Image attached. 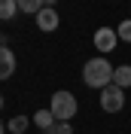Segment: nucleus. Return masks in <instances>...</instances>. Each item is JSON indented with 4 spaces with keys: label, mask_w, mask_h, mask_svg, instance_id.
<instances>
[{
    "label": "nucleus",
    "mask_w": 131,
    "mask_h": 134,
    "mask_svg": "<svg viewBox=\"0 0 131 134\" xmlns=\"http://www.w3.org/2000/svg\"><path fill=\"white\" fill-rule=\"evenodd\" d=\"M3 131H6V125H3V122H0V134H3Z\"/></svg>",
    "instance_id": "15"
},
{
    "label": "nucleus",
    "mask_w": 131,
    "mask_h": 134,
    "mask_svg": "<svg viewBox=\"0 0 131 134\" xmlns=\"http://www.w3.org/2000/svg\"><path fill=\"white\" fill-rule=\"evenodd\" d=\"M15 3H18V12H31V15H37V12L46 6L43 0H15Z\"/></svg>",
    "instance_id": "9"
},
{
    "label": "nucleus",
    "mask_w": 131,
    "mask_h": 134,
    "mask_svg": "<svg viewBox=\"0 0 131 134\" xmlns=\"http://www.w3.org/2000/svg\"><path fill=\"white\" fill-rule=\"evenodd\" d=\"M0 107H3V94H0Z\"/></svg>",
    "instance_id": "16"
},
{
    "label": "nucleus",
    "mask_w": 131,
    "mask_h": 134,
    "mask_svg": "<svg viewBox=\"0 0 131 134\" xmlns=\"http://www.w3.org/2000/svg\"><path fill=\"white\" fill-rule=\"evenodd\" d=\"M113 70L116 67L107 58H89L82 64V79L89 88H107V85H113Z\"/></svg>",
    "instance_id": "1"
},
{
    "label": "nucleus",
    "mask_w": 131,
    "mask_h": 134,
    "mask_svg": "<svg viewBox=\"0 0 131 134\" xmlns=\"http://www.w3.org/2000/svg\"><path fill=\"white\" fill-rule=\"evenodd\" d=\"M55 122H58V119L52 116V110H37V113H34V125H37V128H43V131L55 128Z\"/></svg>",
    "instance_id": "8"
},
{
    "label": "nucleus",
    "mask_w": 131,
    "mask_h": 134,
    "mask_svg": "<svg viewBox=\"0 0 131 134\" xmlns=\"http://www.w3.org/2000/svg\"><path fill=\"white\" fill-rule=\"evenodd\" d=\"M43 3H46V6H55V3H58V0H43Z\"/></svg>",
    "instance_id": "14"
},
{
    "label": "nucleus",
    "mask_w": 131,
    "mask_h": 134,
    "mask_svg": "<svg viewBox=\"0 0 131 134\" xmlns=\"http://www.w3.org/2000/svg\"><path fill=\"white\" fill-rule=\"evenodd\" d=\"M101 107H104L107 113H119V110L125 107V92L119 88V85H107V88H101Z\"/></svg>",
    "instance_id": "3"
},
{
    "label": "nucleus",
    "mask_w": 131,
    "mask_h": 134,
    "mask_svg": "<svg viewBox=\"0 0 131 134\" xmlns=\"http://www.w3.org/2000/svg\"><path fill=\"white\" fill-rule=\"evenodd\" d=\"M28 128V116H15V119H9V131L12 134H21Z\"/></svg>",
    "instance_id": "11"
},
{
    "label": "nucleus",
    "mask_w": 131,
    "mask_h": 134,
    "mask_svg": "<svg viewBox=\"0 0 131 134\" xmlns=\"http://www.w3.org/2000/svg\"><path fill=\"white\" fill-rule=\"evenodd\" d=\"M116 43H119V34L113 27H98L95 31V49L98 52H113Z\"/></svg>",
    "instance_id": "5"
},
{
    "label": "nucleus",
    "mask_w": 131,
    "mask_h": 134,
    "mask_svg": "<svg viewBox=\"0 0 131 134\" xmlns=\"http://www.w3.org/2000/svg\"><path fill=\"white\" fill-rule=\"evenodd\" d=\"M15 12H18V3H15V0H0V18H3V21H9Z\"/></svg>",
    "instance_id": "10"
},
{
    "label": "nucleus",
    "mask_w": 131,
    "mask_h": 134,
    "mask_svg": "<svg viewBox=\"0 0 131 134\" xmlns=\"http://www.w3.org/2000/svg\"><path fill=\"white\" fill-rule=\"evenodd\" d=\"M12 73H15V55L9 46L0 43V79H9Z\"/></svg>",
    "instance_id": "6"
},
{
    "label": "nucleus",
    "mask_w": 131,
    "mask_h": 134,
    "mask_svg": "<svg viewBox=\"0 0 131 134\" xmlns=\"http://www.w3.org/2000/svg\"><path fill=\"white\" fill-rule=\"evenodd\" d=\"M55 134H73L70 122H55Z\"/></svg>",
    "instance_id": "13"
},
{
    "label": "nucleus",
    "mask_w": 131,
    "mask_h": 134,
    "mask_svg": "<svg viewBox=\"0 0 131 134\" xmlns=\"http://www.w3.org/2000/svg\"><path fill=\"white\" fill-rule=\"evenodd\" d=\"M113 85H119V88H131V64H122L113 70Z\"/></svg>",
    "instance_id": "7"
},
{
    "label": "nucleus",
    "mask_w": 131,
    "mask_h": 134,
    "mask_svg": "<svg viewBox=\"0 0 131 134\" xmlns=\"http://www.w3.org/2000/svg\"><path fill=\"white\" fill-rule=\"evenodd\" d=\"M37 27H40L43 34H52V31H58V21H61V18H58V9L55 6H43L40 12H37Z\"/></svg>",
    "instance_id": "4"
},
{
    "label": "nucleus",
    "mask_w": 131,
    "mask_h": 134,
    "mask_svg": "<svg viewBox=\"0 0 131 134\" xmlns=\"http://www.w3.org/2000/svg\"><path fill=\"white\" fill-rule=\"evenodd\" d=\"M116 34H119V40H125V43H131V18H125L122 25L116 27Z\"/></svg>",
    "instance_id": "12"
},
{
    "label": "nucleus",
    "mask_w": 131,
    "mask_h": 134,
    "mask_svg": "<svg viewBox=\"0 0 131 134\" xmlns=\"http://www.w3.org/2000/svg\"><path fill=\"white\" fill-rule=\"evenodd\" d=\"M49 110H52V116L58 122H70L76 116V98L70 92H55L52 100H49Z\"/></svg>",
    "instance_id": "2"
}]
</instances>
